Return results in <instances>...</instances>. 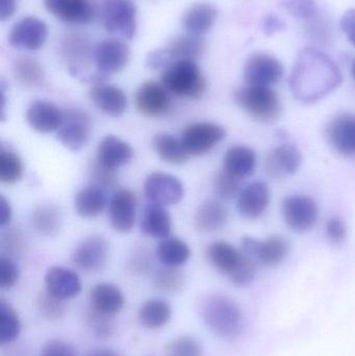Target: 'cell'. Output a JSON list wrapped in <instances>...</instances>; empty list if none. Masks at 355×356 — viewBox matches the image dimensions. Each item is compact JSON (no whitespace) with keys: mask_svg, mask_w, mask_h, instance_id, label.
Masks as SVG:
<instances>
[{"mask_svg":"<svg viewBox=\"0 0 355 356\" xmlns=\"http://www.w3.org/2000/svg\"><path fill=\"white\" fill-rule=\"evenodd\" d=\"M2 246H3L4 250L10 254H19L24 248L22 234L18 230H8L2 238Z\"/></svg>","mask_w":355,"mask_h":356,"instance_id":"50","label":"cell"},{"mask_svg":"<svg viewBox=\"0 0 355 356\" xmlns=\"http://www.w3.org/2000/svg\"><path fill=\"white\" fill-rule=\"evenodd\" d=\"M131 267L133 271L139 272V273H143L146 270L148 269L149 266V259L146 257L145 253L143 251H140V254L138 257H133L131 261Z\"/></svg>","mask_w":355,"mask_h":356,"instance_id":"55","label":"cell"},{"mask_svg":"<svg viewBox=\"0 0 355 356\" xmlns=\"http://www.w3.org/2000/svg\"><path fill=\"white\" fill-rule=\"evenodd\" d=\"M16 10V0H0V20H8L14 15Z\"/></svg>","mask_w":355,"mask_h":356,"instance_id":"54","label":"cell"},{"mask_svg":"<svg viewBox=\"0 0 355 356\" xmlns=\"http://www.w3.org/2000/svg\"><path fill=\"white\" fill-rule=\"evenodd\" d=\"M156 257L166 267L177 268L185 265L191 257V249L185 241L179 238H167L156 249Z\"/></svg>","mask_w":355,"mask_h":356,"instance_id":"36","label":"cell"},{"mask_svg":"<svg viewBox=\"0 0 355 356\" xmlns=\"http://www.w3.org/2000/svg\"><path fill=\"white\" fill-rule=\"evenodd\" d=\"M144 193L148 200L165 207L177 204L185 196V188L174 175L154 172L146 178Z\"/></svg>","mask_w":355,"mask_h":356,"instance_id":"12","label":"cell"},{"mask_svg":"<svg viewBox=\"0 0 355 356\" xmlns=\"http://www.w3.org/2000/svg\"><path fill=\"white\" fill-rule=\"evenodd\" d=\"M241 250L256 264L273 267L287 259L290 244L281 236H272L265 241L245 236L242 240Z\"/></svg>","mask_w":355,"mask_h":356,"instance_id":"10","label":"cell"},{"mask_svg":"<svg viewBox=\"0 0 355 356\" xmlns=\"http://www.w3.org/2000/svg\"><path fill=\"white\" fill-rule=\"evenodd\" d=\"M12 216V207H10V202L6 197L1 196L0 198V225L1 227H6L10 224Z\"/></svg>","mask_w":355,"mask_h":356,"instance_id":"53","label":"cell"},{"mask_svg":"<svg viewBox=\"0 0 355 356\" xmlns=\"http://www.w3.org/2000/svg\"><path fill=\"white\" fill-rule=\"evenodd\" d=\"M85 356H119L112 349L108 348H95L88 351Z\"/></svg>","mask_w":355,"mask_h":356,"instance_id":"56","label":"cell"},{"mask_svg":"<svg viewBox=\"0 0 355 356\" xmlns=\"http://www.w3.org/2000/svg\"><path fill=\"white\" fill-rule=\"evenodd\" d=\"M281 211L288 227L298 234L312 229L318 220V205L312 197L306 195L287 197L283 200Z\"/></svg>","mask_w":355,"mask_h":356,"instance_id":"9","label":"cell"},{"mask_svg":"<svg viewBox=\"0 0 355 356\" xmlns=\"http://www.w3.org/2000/svg\"><path fill=\"white\" fill-rule=\"evenodd\" d=\"M172 222L164 205L149 203L144 211L141 232L154 238H167L171 234Z\"/></svg>","mask_w":355,"mask_h":356,"instance_id":"30","label":"cell"},{"mask_svg":"<svg viewBox=\"0 0 355 356\" xmlns=\"http://www.w3.org/2000/svg\"><path fill=\"white\" fill-rule=\"evenodd\" d=\"M133 152L131 144L115 136L102 139L97 148V160L108 168L117 170L133 160Z\"/></svg>","mask_w":355,"mask_h":356,"instance_id":"26","label":"cell"},{"mask_svg":"<svg viewBox=\"0 0 355 356\" xmlns=\"http://www.w3.org/2000/svg\"><path fill=\"white\" fill-rule=\"evenodd\" d=\"M20 276L18 265L10 257L0 259V286L1 289H12L16 286Z\"/></svg>","mask_w":355,"mask_h":356,"instance_id":"47","label":"cell"},{"mask_svg":"<svg viewBox=\"0 0 355 356\" xmlns=\"http://www.w3.org/2000/svg\"><path fill=\"white\" fill-rule=\"evenodd\" d=\"M185 276L176 268L166 267L158 270L152 276V286L158 292L175 295L185 288Z\"/></svg>","mask_w":355,"mask_h":356,"instance_id":"38","label":"cell"},{"mask_svg":"<svg viewBox=\"0 0 355 356\" xmlns=\"http://www.w3.org/2000/svg\"><path fill=\"white\" fill-rule=\"evenodd\" d=\"M85 322L91 332L98 338H110L114 334L115 325L113 317L102 315L92 309L91 307L85 314Z\"/></svg>","mask_w":355,"mask_h":356,"instance_id":"44","label":"cell"},{"mask_svg":"<svg viewBox=\"0 0 355 356\" xmlns=\"http://www.w3.org/2000/svg\"><path fill=\"white\" fill-rule=\"evenodd\" d=\"M210 263L233 284L247 286L256 275V263L242 250L224 241L212 243L206 250Z\"/></svg>","mask_w":355,"mask_h":356,"instance_id":"3","label":"cell"},{"mask_svg":"<svg viewBox=\"0 0 355 356\" xmlns=\"http://www.w3.org/2000/svg\"><path fill=\"white\" fill-rule=\"evenodd\" d=\"M44 6L50 14L68 24H90L97 15L92 0H44Z\"/></svg>","mask_w":355,"mask_h":356,"instance_id":"15","label":"cell"},{"mask_svg":"<svg viewBox=\"0 0 355 356\" xmlns=\"http://www.w3.org/2000/svg\"><path fill=\"white\" fill-rule=\"evenodd\" d=\"M108 243L104 236H93L77 245L72 253V263L81 271L95 273L106 265Z\"/></svg>","mask_w":355,"mask_h":356,"instance_id":"16","label":"cell"},{"mask_svg":"<svg viewBox=\"0 0 355 356\" xmlns=\"http://www.w3.org/2000/svg\"><path fill=\"white\" fill-rule=\"evenodd\" d=\"M162 83L179 97L197 99L206 93L208 83L195 60L172 63L162 73Z\"/></svg>","mask_w":355,"mask_h":356,"instance_id":"4","label":"cell"},{"mask_svg":"<svg viewBox=\"0 0 355 356\" xmlns=\"http://www.w3.org/2000/svg\"><path fill=\"white\" fill-rule=\"evenodd\" d=\"M166 356H202L204 349L193 337H179L165 347Z\"/></svg>","mask_w":355,"mask_h":356,"instance_id":"42","label":"cell"},{"mask_svg":"<svg viewBox=\"0 0 355 356\" xmlns=\"http://www.w3.org/2000/svg\"><path fill=\"white\" fill-rule=\"evenodd\" d=\"M88 173L94 186H100L102 188H113L118 180L116 170L104 166L97 159L90 162Z\"/></svg>","mask_w":355,"mask_h":356,"instance_id":"45","label":"cell"},{"mask_svg":"<svg viewBox=\"0 0 355 356\" xmlns=\"http://www.w3.org/2000/svg\"><path fill=\"white\" fill-rule=\"evenodd\" d=\"M341 83V71L335 62L324 52L311 47L298 54L290 76L292 93L304 104L322 99Z\"/></svg>","mask_w":355,"mask_h":356,"instance_id":"1","label":"cell"},{"mask_svg":"<svg viewBox=\"0 0 355 356\" xmlns=\"http://www.w3.org/2000/svg\"><path fill=\"white\" fill-rule=\"evenodd\" d=\"M241 180L233 177L225 170L219 171L214 179L215 193L223 200H231L240 194Z\"/></svg>","mask_w":355,"mask_h":356,"instance_id":"43","label":"cell"},{"mask_svg":"<svg viewBox=\"0 0 355 356\" xmlns=\"http://www.w3.org/2000/svg\"><path fill=\"white\" fill-rule=\"evenodd\" d=\"M48 37L47 25L37 17H25L10 29L8 42L17 49L35 51L41 49Z\"/></svg>","mask_w":355,"mask_h":356,"instance_id":"14","label":"cell"},{"mask_svg":"<svg viewBox=\"0 0 355 356\" xmlns=\"http://www.w3.org/2000/svg\"><path fill=\"white\" fill-rule=\"evenodd\" d=\"M302 154L294 144H283L273 149L266 159L267 172L270 177L283 178L293 175L302 164Z\"/></svg>","mask_w":355,"mask_h":356,"instance_id":"23","label":"cell"},{"mask_svg":"<svg viewBox=\"0 0 355 356\" xmlns=\"http://www.w3.org/2000/svg\"><path fill=\"white\" fill-rule=\"evenodd\" d=\"M89 98L96 108L110 117L124 114L127 96L121 88L110 83H96L89 90Z\"/></svg>","mask_w":355,"mask_h":356,"instance_id":"24","label":"cell"},{"mask_svg":"<svg viewBox=\"0 0 355 356\" xmlns=\"http://www.w3.org/2000/svg\"><path fill=\"white\" fill-rule=\"evenodd\" d=\"M13 76L22 87L37 88L45 81V71L35 58L22 56L13 65Z\"/></svg>","mask_w":355,"mask_h":356,"instance_id":"37","label":"cell"},{"mask_svg":"<svg viewBox=\"0 0 355 356\" xmlns=\"http://www.w3.org/2000/svg\"><path fill=\"white\" fill-rule=\"evenodd\" d=\"M281 6L292 16L304 20L312 18L317 10L315 0H281Z\"/></svg>","mask_w":355,"mask_h":356,"instance_id":"46","label":"cell"},{"mask_svg":"<svg viewBox=\"0 0 355 356\" xmlns=\"http://www.w3.org/2000/svg\"><path fill=\"white\" fill-rule=\"evenodd\" d=\"M44 282L47 292L64 300L79 296L83 289L79 274L60 266H53L46 271Z\"/></svg>","mask_w":355,"mask_h":356,"instance_id":"21","label":"cell"},{"mask_svg":"<svg viewBox=\"0 0 355 356\" xmlns=\"http://www.w3.org/2000/svg\"><path fill=\"white\" fill-rule=\"evenodd\" d=\"M40 356H76V351L70 343L49 340L42 347Z\"/></svg>","mask_w":355,"mask_h":356,"instance_id":"49","label":"cell"},{"mask_svg":"<svg viewBox=\"0 0 355 356\" xmlns=\"http://www.w3.org/2000/svg\"><path fill=\"white\" fill-rule=\"evenodd\" d=\"M327 234L333 244L342 245L347 238V226L342 218L331 217L327 223Z\"/></svg>","mask_w":355,"mask_h":356,"instance_id":"48","label":"cell"},{"mask_svg":"<svg viewBox=\"0 0 355 356\" xmlns=\"http://www.w3.org/2000/svg\"><path fill=\"white\" fill-rule=\"evenodd\" d=\"M106 207V195L100 186H85L77 192L74 198V209L77 215L85 219L99 217Z\"/></svg>","mask_w":355,"mask_h":356,"instance_id":"31","label":"cell"},{"mask_svg":"<svg viewBox=\"0 0 355 356\" xmlns=\"http://www.w3.org/2000/svg\"><path fill=\"white\" fill-rule=\"evenodd\" d=\"M135 104L137 110L143 116L162 117L171 110V102L169 91L163 83L149 81L142 83L135 94Z\"/></svg>","mask_w":355,"mask_h":356,"instance_id":"13","label":"cell"},{"mask_svg":"<svg viewBox=\"0 0 355 356\" xmlns=\"http://www.w3.org/2000/svg\"><path fill=\"white\" fill-rule=\"evenodd\" d=\"M286 24L281 18L274 14H269L263 19V31L267 35H272L274 33L285 29Z\"/></svg>","mask_w":355,"mask_h":356,"instance_id":"52","label":"cell"},{"mask_svg":"<svg viewBox=\"0 0 355 356\" xmlns=\"http://www.w3.org/2000/svg\"><path fill=\"white\" fill-rule=\"evenodd\" d=\"M26 121L33 131L41 134L58 131L62 124L64 111L53 102L35 100L26 110Z\"/></svg>","mask_w":355,"mask_h":356,"instance_id":"22","label":"cell"},{"mask_svg":"<svg viewBox=\"0 0 355 356\" xmlns=\"http://www.w3.org/2000/svg\"><path fill=\"white\" fill-rule=\"evenodd\" d=\"M35 307L42 317L51 321L64 317L67 312L66 300L50 294L47 291L37 297Z\"/></svg>","mask_w":355,"mask_h":356,"instance_id":"41","label":"cell"},{"mask_svg":"<svg viewBox=\"0 0 355 356\" xmlns=\"http://www.w3.org/2000/svg\"><path fill=\"white\" fill-rule=\"evenodd\" d=\"M270 199V188L266 182H251L238 196V211L245 219H258L268 209Z\"/></svg>","mask_w":355,"mask_h":356,"instance_id":"20","label":"cell"},{"mask_svg":"<svg viewBox=\"0 0 355 356\" xmlns=\"http://www.w3.org/2000/svg\"><path fill=\"white\" fill-rule=\"evenodd\" d=\"M225 136V129L216 123L195 122L183 129L181 141L190 156H201L214 149Z\"/></svg>","mask_w":355,"mask_h":356,"instance_id":"7","label":"cell"},{"mask_svg":"<svg viewBox=\"0 0 355 356\" xmlns=\"http://www.w3.org/2000/svg\"><path fill=\"white\" fill-rule=\"evenodd\" d=\"M340 25L348 41L355 47V8H350L343 15Z\"/></svg>","mask_w":355,"mask_h":356,"instance_id":"51","label":"cell"},{"mask_svg":"<svg viewBox=\"0 0 355 356\" xmlns=\"http://www.w3.org/2000/svg\"><path fill=\"white\" fill-rule=\"evenodd\" d=\"M137 205V197L129 188H120L113 194L108 203V215L110 224L116 232L127 234L133 229Z\"/></svg>","mask_w":355,"mask_h":356,"instance_id":"18","label":"cell"},{"mask_svg":"<svg viewBox=\"0 0 355 356\" xmlns=\"http://www.w3.org/2000/svg\"><path fill=\"white\" fill-rule=\"evenodd\" d=\"M172 309L164 299L154 298L145 301L140 307L138 319L146 330H156L170 322Z\"/></svg>","mask_w":355,"mask_h":356,"instance_id":"33","label":"cell"},{"mask_svg":"<svg viewBox=\"0 0 355 356\" xmlns=\"http://www.w3.org/2000/svg\"><path fill=\"white\" fill-rule=\"evenodd\" d=\"M23 175V163L20 156L12 150L2 149L0 154V180L3 184H13Z\"/></svg>","mask_w":355,"mask_h":356,"instance_id":"40","label":"cell"},{"mask_svg":"<svg viewBox=\"0 0 355 356\" xmlns=\"http://www.w3.org/2000/svg\"><path fill=\"white\" fill-rule=\"evenodd\" d=\"M131 56L129 45L120 40H104L94 51L97 71L108 79V75L120 72L126 67Z\"/></svg>","mask_w":355,"mask_h":356,"instance_id":"19","label":"cell"},{"mask_svg":"<svg viewBox=\"0 0 355 356\" xmlns=\"http://www.w3.org/2000/svg\"><path fill=\"white\" fill-rule=\"evenodd\" d=\"M152 147L158 158L171 165H183L189 160L190 156L183 148L181 139H176L170 134L160 133L152 139Z\"/></svg>","mask_w":355,"mask_h":356,"instance_id":"35","label":"cell"},{"mask_svg":"<svg viewBox=\"0 0 355 356\" xmlns=\"http://www.w3.org/2000/svg\"><path fill=\"white\" fill-rule=\"evenodd\" d=\"M58 140L71 152H79L92 137V123L89 115L77 108L64 111L62 124L58 129Z\"/></svg>","mask_w":355,"mask_h":356,"instance_id":"8","label":"cell"},{"mask_svg":"<svg viewBox=\"0 0 355 356\" xmlns=\"http://www.w3.org/2000/svg\"><path fill=\"white\" fill-rule=\"evenodd\" d=\"M283 64L279 58L268 54H254L246 60L244 79L248 86L271 87L283 76Z\"/></svg>","mask_w":355,"mask_h":356,"instance_id":"11","label":"cell"},{"mask_svg":"<svg viewBox=\"0 0 355 356\" xmlns=\"http://www.w3.org/2000/svg\"><path fill=\"white\" fill-rule=\"evenodd\" d=\"M331 147L342 156L355 158V114L336 115L325 129Z\"/></svg>","mask_w":355,"mask_h":356,"instance_id":"17","label":"cell"},{"mask_svg":"<svg viewBox=\"0 0 355 356\" xmlns=\"http://www.w3.org/2000/svg\"><path fill=\"white\" fill-rule=\"evenodd\" d=\"M21 332V321L14 307L8 302H0V343L8 345L17 340Z\"/></svg>","mask_w":355,"mask_h":356,"instance_id":"39","label":"cell"},{"mask_svg":"<svg viewBox=\"0 0 355 356\" xmlns=\"http://www.w3.org/2000/svg\"><path fill=\"white\" fill-rule=\"evenodd\" d=\"M200 315L206 327L219 338L235 340L243 332V313L231 297L222 294L208 295L200 305Z\"/></svg>","mask_w":355,"mask_h":356,"instance_id":"2","label":"cell"},{"mask_svg":"<svg viewBox=\"0 0 355 356\" xmlns=\"http://www.w3.org/2000/svg\"><path fill=\"white\" fill-rule=\"evenodd\" d=\"M256 152L246 145L231 146L223 160V170L240 180L249 177L256 170Z\"/></svg>","mask_w":355,"mask_h":356,"instance_id":"27","label":"cell"},{"mask_svg":"<svg viewBox=\"0 0 355 356\" xmlns=\"http://www.w3.org/2000/svg\"><path fill=\"white\" fill-rule=\"evenodd\" d=\"M64 216L62 209L53 203L38 205L31 213V223L39 234L53 236L62 229Z\"/></svg>","mask_w":355,"mask_h":356,"instance_id":"34","label":"cell"},{"mask_svg":"<svg viewBox=\"0 0 355 356\" xmlns=\"http://www.w3.org/2000/svg\"><path fill=\"white\" fill-rule=\"evenodd\" d=\"M90 307L102 315H118L125 305V296L118 286L110 282H100L90 291Z\"/></svg>","mask_w":355,"mask_h":356,"instance_id":"25","label":"cell"},{"mask_svg":"<svg viewBox=\"0 0 355 356\" xmlns=\"http://www.w3.org/2000/svg\"><path fill=\"white\" fill-rule=\"evenodd\" d=\"M218 12L208 2H198L185 12L183 19L185 31L190 35H200L208 33L216 22Z\"/></svg>","mask_w":355,"mask_h":356,"instance_id":"28","label":"cell"},{"mask_svg":"<svg viewBox=\"0 0 355 356\" xmlns=\"http://www.w3.org/2000/svg\"><path fill=\"white\" fill-rule=\"evenodd\" d=\"M100 18L110 33L133 40L137 33V8L133 0H102Z\"/></svg>","mask_w":355,"mask_h":356,"instance_id":"6","label":"cell"},{"mask_svg":"<svg viewBox=\"0 0 355 356\" xmlns=\"http://www.w3.org/2000/svg\"><path fill=\"white\" fill-rule=\"evenodd\" d=\"M168 56L169 65L179 60H196L201 58L206 49L204 40L198 35H177L164 47Z\"/></svg>","mask_w":355,"mask_h":356,"instance_id":"29","label":"cell"},{"mask_svg":"<svg viewBox=\"0 0 355 356\" xmlns=\"http://www.w3.org/2000/svg\"><path fill=\"white\" fill-rule=\"evenodd\" d=\"M235 99L252 118L263 122L276 120L283 112L281 99L270 87L247 85L237 90Z\"/></svg>","mask_w":355,"mask_h":356,"instance_id":"5","label":"cell"},{"mask_svg":"<svg viewBox=\"0 0 355 356\" xmlns=\"http://www.w3.org/2000/svg\"><path fill=\"white\" fill-rule=\"evenodd\" d=\"M352 77H354V81H355V60H354V63H352Z\"/></svg>","mask_w":355,"mask_h":356,"instance_id":"57","label":"cell"},{"mask_svg":"<svg viewBox=\"0 0 355 356\" xmlns=\"http://www.w3.org/2000/svg\"><path fill=\"white\" fill-rule=\"evenodd\" d=\"M229 220L226 207L217 200H208L198 207L195 225L200 232H215L222 229Z\"/></svg>","mask_w":355,"mask_h":356,"instance_id":"32","label":"cell"}]
</instances>
